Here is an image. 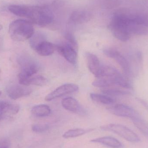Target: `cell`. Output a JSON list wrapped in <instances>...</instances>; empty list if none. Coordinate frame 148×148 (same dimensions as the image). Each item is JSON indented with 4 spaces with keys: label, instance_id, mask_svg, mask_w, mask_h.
Instances as JSON below:
<instances>
[{
    "label": "cell",
    "instance_id": "9a60e30c",
    "mask_svg": "<svg viewBox=\"0 0 148 148\" xmlns=\"http://www.w3.org/2000/svg\"><path fill=\"white\" fill-rule=\"evenodd\" d=\"M20 110L18 105L6 101H0V121L8 115L15 114Z\"/></svg>",
    "mask_w": 148,
    "mask_h": 148
},
{
    "label": "cell",
    "instance_id": "f1b7e54d",
    "mask_svg": "<svg viewBox=\"0 0 148 148\" xmlns=\"http://www.w3.org/2000/svg\"><path fill=\"white\" fill-rule=\"evenodd\" d=\"M138 100H139V101H140V102L141 103H142V104H143V105H144L146 108H148V104L146 102V101H143L142 99H138Z\"/></svg>",
    "mask_w": 148,
    "mask_h": 148
},
{
    "label": "cell",
    "instance_id": "2e32d148",
    "mask_svg": "<svg viewBox=\"0 0 148 148\" xmlns=\"http://www.w3.org/2000/svg\"><path fill=\"white\" fill-rule=\"evenodd\" d=\"M55 49L52 43L45 40L40 43L34 50L41 56H48L53 53Z\"/></svg>",
    "mask_w": 148,
    "mask_h": 148
},
{
    "label": "cell",
    "instance_id": "e0dca14e",
    "mask_svg": "<svg viewBox=\"0 0 148 148\" xmlns=\"http://www.w3.org/2000/svg\"><path fill=\"white\" fill-rule=\"evenodd\" d=\"M90 142L94 143H100L112 148H120L122 145L118 140L111 136H104L93 139Z\"/></svg>",
    "mask_w": 148,
    "mask_h": 148
},
{
    "label": "cell",
    "instance_id": "8fae6325",
    "mask_svg": "<svg viewBox=\"0 0 148 148\" xmlns=\"http://www.w3.org/2000/svg\"><path fill=\"white\" fill-rule=\"evenodd\" d=\"M8 96L13 100H16L30 95L32 90L22 84H13L9 85L6 88Z\"/></svg>",
    "mask_w": 148,
    "mask_h": 148
},
{
    "label": "cell",
    "instance_id": "277c9868",
    "mask_svg": "<svg viewBox=\"0 0 148 148\" xmlns=\"http://www.w3.org/2000/svg\"><path fill=\"white\" fill-rule=\"evenodd\" d=\"M18 62L21 69L18 76L19 84L26 86L28 79L39 71V65L33 58L27 56H20L18 58Z\"/></svg>",
    "mask_w": 148,
    "mask_h": 148
},
{
    "label": "cell",
    "instance_id": "7a4b0ae2",
    "mask_svg": "<svg viewBox=\"0 0 148 148\" xmlns=\"http://www.w3.org/2000/svg\"><path fill=\"white\" fill-rule=\"evenodd\" d=\"M92 85L97 88H106L112 85H116L125 88L130 89L129 82L115 69L103 65L100 76L92 83Z\"/></svg>",
    "mask_w": 148,
    "mask_h": 148
},
{
    "label": "cell",
    "instance_id": "cb8c5ba5",
    "mask_svg": "<svg viewBox=\"0 0 148 148\" xmlns=\"http://www.w3.org/2000/svg\"><path fill=\"white\" fill-rule=\"evenodd\" d=\"M46 40L45 36L41 33H36L34 34L32 37L29 39V44L30 47L34 50L36 47L40 43Z\"/></svg>",
    "mask_w": 148,
    "mask_h": 148
},
{
    "label": "cell",
    "instance_id": "ffe728a7",
    "mask_svg": "<svg viewBox=\"0 0 148 148\" xmlns=\"http://www.w3.org/2000/svg\"><path fill=\"white\" fill-rule=\"evenodd\" d=\"M128 29L131 34L137 35H145L148 33L147 27L130 22L128 25Z\"/></svg>",
    "mask_w": 148,
    "mask_h": 148
},
{
    "label": "cell",
    "instance_id": "7c38bea8",
    "mask_svg": "<svg viewBox=\"0 0 148 148\" xmlns=\"http://www.w3.org/2000/svg\"><path fill=\"white\" fill-rule=\"evenodd\" d=\"M62 107L68 111L80 115H85L86 111L84 108L75 98L68 97L62 101Z\"/></svg>",
    "mask_w": 148,
    "mask_h": 148
},
{
    "label": "cell",
    "instance_id": "5b68a950",
    "mask_svg": "<svg viewBox=\"0 0 148 148\" xmlns=\"http://www.w3.org/2000/svg\"><path fill=\"white\" fill-rule=\"evenodd\" d=\"M128 24L123 19L113 16L108 25L109 29L116 39L125 42L129 40L131 36V33L128 29Z\"/></svg>",
    "mask_w": 148,
    "mask_h": 148
},
{
    "label": "cell",
    "instance_id": "6da1fadb",
    "mask_svg": "<svg viewBox=\"0 0 148 148\" xmlns=\"http://www.w3.org/2000/svg\"><path fill=\"white\" fill-rule=\"evenodd\" d=\"M8 10L15 15L27 18L40 27L49 25L54 19L53 12L46 6L13 5L9 6Z\"/></svg>",
    "mask_w": 148,
    "mask_h": 148
},
{
    "label": "cell",
    "instance_id": "d4e9b609",
    "mask_svg": "<svg viewBox=\"0 0 148 148\" xmlns=\"http://www.w3.org/2000/svg\"><path fill=\"white\" fill-rule=\"evenodd\" d=\"M47 83V79L44 77L42 75H34L28 79L27 83V86L32 84V85H37V86H43Z\"/></svg>",
    "mask_w": 148,
    "mask_h": 148
},
{
    "label": "cell",
    "instance_id": "83f0119b",
    "mask_svg": "<svg viewBox=\"0 0 148 148\" xmlns=\"http://www.w3.org/2000/svg\"><path fill=\"white\" fill-rule=\"evenodd\" d=\"M65 37L68 43L71 44L72 46L75 47V48L77 47V43L76 40L75 39L73 34H72L71 33H67L65 35Z\"/></svg>",
    "mask_w": 148,
    "mask_h": 148
},
{
    "label": "cell",
    "instance_id": "5bb4252c",
    "mask_svg": "<svg viewBox=\"0 0 148 148\" xmlns=\"http://www.w3.org/2000/svg\"><path fill=\"white\" fill-rule=\"evenodd\" d=\"M92 16V14L88 10H76L70 15L69 22L73 24H82L90 21Z\"/></svg>",
    "mask_w": 148,
    "mask_h": 148
},
{
    "label": "cell",
    "instance_id": "4dcf8cb0",
    "mask_svg": "<svg viewBox=\"0 0 148 148\" xmlns=\"http://www.w3.org/2000/svg\"><path fill=\"white\" fill-rule=\"evenodd\" d=\"M0 148H7V147H0Z\"/></svg>",
    "mask_w": 148,
    "mask_h": 148
},
{
    "label": "cell",
    "instance_id": "603a6c76",
    "mask_svg": "<svg viewBox=\"0 0 148 148\" xmlns=\"http://www.w3.org/2000/svg\"><path fill=\"white\" fill-rule=\"evenodd\" d=\"M90 130H84L83 129L78 128L70 130L65 132L63 134V137L66 139L67 138H75L85 134Z\"/></svg>",
    "mask_w": 148,
    "mask_h": 148
},
{
    "label": "cell",
    "instance_id": "52a82bcc",
    "mask_svg": "<svg viewBox=\"0 0 148 148\" xmlns=\"http://www.w3.org/2000/svg\"><path fill=\"white\" fill-rule=\"evenodd\" d=\"M103 53L108 57L114 60L120 65L127 76L131 75L132 69L130 63L127 58L120 52L113 49L108 48L104 49Z\"/></svg>",
    "mask_w": 148,
    "mask_h": 148
},
{
    "label": "cell",
    "instance_id": "8992f818",
    "mask_svg": "<svg viewBox=\"0 0 148 148\" xmlns=\"http://www.w3.org/2000/svg\"><path fill=\"white\" fill-rule=\"evenodd\" d=\"M101 129L104 131L113 132L130 142L138 143L140 141L139 136L134 132L121 124L113 123L103 125L101 127Z\"/></svg>",
    "mask_w": 148,
    "mask_h": 148
},
{
    "label": "cell",
    "instance_id": "4fadbf2b",
    "mask_svg": "<svg viewBox=\"0 0 148 148\" xmlns=\"http://www.w3.org/2000/svg\"><path fill=\"white\" fill-rule=\"evenodd\" d=\"M87 64L89 70L96 77L100 76L102 71L103 65H102L95 55L91 53L86 54Z\"/></svg>",
    "mask_w": 148,
    "mask_h": 148
},
{
    "label": "cell",
    "instance_id": "484cf974",
    "mask_svg": "<svg viewBox=\"0 0 148 148\" xmlns=\"http://www.w3.org/2000/svg\"><path fill=\"white\" fill-rule=\"evenodd\" d=\"M102 92L104 95L109 96H121L128 95V92L125 90H121L118 89H107L102 90Z\"/></svg>",
    "mask_w": 148,
    "mask_h": 148
},
{
    "label": "cell",
    "instance_id": "d6a6232c",
    "mask_svg": "<svg viewBox=\"0 0 148 148\" xmlns=\"http://www.w3.org/2000/svg\"><path fill=\"white\" fill-rule=\"evenodd\" d=\"M1 91H0V95H1Z\"/></svg>",
    "mask_w": 148,
    "mask_h": 148
},
{
    "label": "cell",
    "instance_id": "44dd1931",
    "mask_svg": "<svg viewBox=\"0 0 148 148\" xmlns=\"http://www.w3.org/2000/svg\"><path fill=\"white\" fill-rule=\"evenodd\" d=\"M135 126L143 134L148 137V122L142 119L140 116L132 119Z\"/></svg>",
    "mask_w": 148,
    "mask_h": 148
},
{
    "label": "cell",
    "instance_id": "ac0fdd59",
    "mask_svg": "<svg viewBox=\"0 0 148 148\" xmlns=\"http://www.w3.org/2000/svg\"><path fill=\"white\" fill-rule=\"evenodd\" d=\"M32 114L37 117H45L50 115L51 110L46 104H40L34 106L31 110Z\"/></svg>",
    "mask_w": 148,
    "mask_h": 148
},
{
    "label": "cell",
    "instance_id": "ba28073f",
    "mask_svg": "<svg viewBox=\"0 0 148 148\" xmlns=\"http://www.w3.org/2000/svg\"><path fill=\"white\" fill-rule=\"evenodd\" d=\"M108 110L112 114L121 117H127L131 119L139 115L138 113L130 106L123 104H117L110 106Z\"/></svg>",
    "mask_w": 148,
    "mask_h": 148
},
{
    "label": "cell",
    "instance_id": "1f68e13d",
    "mask_svg": "<svg viewBox=\"0 0 148 148\" xmlns=\"http://www.w3.org/2000/svg\"><path fill=\"white\" fill-rule=\"evenodd\" d=\"M0 79H1V71H0Z\"/></svg>",
    "mask_w": 148,
    "mask_h": 148
},
{
    "label": "cell",
    "instance_id": "3957f363",
    "mask_svg": "<svg viewBox=\"0 0 148 148\" xmlns=\"http://www.w3.org/2000/svg\"><path fill=\"white\" fill-rule=\"evenodd\" d=\"M9 32L14 40L23 41L32 37L34 34V29L33 23L29 21L17 20L10 23Z\"/></svg>",
    "mask_w": 148,
    "mask_h": 148
},
{
    "label": "cell",
    "instance_id": "d6986e66",
    "mask_svg": "<svg viewBox=\"0 0 148 148\" xmlns=\"http://www.w3.org/2000/svg\"><path fill=\"white\" fill-rule=\"evenodd\" d=\"M130 21L148 27V14L132 12L130 15Z\"/></svg>",
    "mask_w": 148,
    "mask_h": 148
},
{
    "label": "cell",
    "instance_id": "7402d4cb",
    "mask_svg": "<svg viewBox=\"0 0 148 148\" xmlns=\"http://www.w3.org/2000/svg\"><path fill=\"white\" fill-rule=\"evenodd\" d=\"M90 98L94 101L102 103L103 104L110 105L114 102V100L109 96L106 95L91 93L90 95Z\"/></svg>",
    "mask_w": 148,
    "mask_h": 148
},
{
    "label": "cell",
    "instance_id": "f546056e",
    "mask_svg": "<svg viewBox=\"0 0 148 148\" xmlns=\"http://www.w3.org/2000/svg\"><path fill=\"white\" fill-rule=\"evenodd\" d=\"M3 29V26H2L1 24H0V30H1L2 29Z\"/></svg>",
    "mask_w": 148,
    "mask_h": 148
},
{
    "label": "cell",
    "instance_id": "9c48e42d",
    "mask_svg": "<svg viewBox=\"0 0 148 148\" xmlns=\"http://www.w3.org/2000/svg\"><path fill=\"white\" fill-rule=\"evenodd\" d=\"M79 88L76 84L69 83L63 84L52 91L45 97L47 101H52L68 94L74 93L78 90Z\"/></svg>",
    "mask_w": 148,
    "mask_h": 148
},
{
    "label": "cell",
    "instance_id": "30bf717a",
    "mask_svg": "<svg viewBox=\"0 0 148 148\" xmlns=\"http://www.w3.org/2000/svg\"><path fill=\"white\" fill-rule=\"evenodd\" d=\"M59 53L63 56L69 63L74 66L77 63V53L75 48L69 43L66 42L56 47Z\"/></svg>",
    "mask_w": 148,
    "mask_h": 148
},
{
    "label": "cell",
    "instance_id": "4316f807",
    "mask_svg": "<svg viewBox=\"0 0 148 148\" xmlns=\"http://www.w3.org/2000/svg\"><path fill=\"white\" fill-rule=\"evenodd\" d=\"M49 127L47 124H36L32 126V130L34 132L37 133H42L48 130Z\"/></svg>",
    "mask_w": 148,
    "mask_h": 148
}]
</instances>
